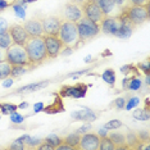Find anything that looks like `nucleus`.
<instances>
[{
    "instance_id": "nucleus-1",
    "label": "nucleus",
    "mask_w": 150,
    "mask_h": 150,
    "mask_svg": "<svg viewBox=\"0 0 150 150\" xmlns=\"http://www.w3.org/2000/svg\"><path fill=\"white\" fill-rule=\"evenodd\" d=\"M23 46H25L27 52L30 64H31L32 68L36 66H40V64L44 63L47 59L45 42H44L42 36H30Z\"/></svg>"
},
{
    "instance_id": "nucleus-2",
    "label": "nucleus",
    "mask_w": 150,
    "mask_h": 150,
    "mask_svg": "<svg viewBox=\"0 0 150 150\" xmlns=\"http://www.w3.org/2000/svg\"><path fill=\"white\" fill-rule=\"evenodd\" d=\"M58 37L60 39V41L63 42V45L66 47L74 49V47L80 44L76 22L67 21V19H62L59 32H58Z\"/></svg>"
},
{
    "instance_id": "nucleus-3",
    "label": "nucleus",
    "mask_w": 150,
    "mask_h": 150,
    "mask_svg": "<svg viewBox=\"0 0 150 150\" xmlns=\"http://www.w3.org/2000/svg\"><path fill=\"white\" fill-rule=\"evenodd\" d=\"M5 59L12 66H27L28 68H32L31 64H30L27 52L23 45L12 44L8 49H5Z\"/></svg>"
},
{
    "instance_id": "nucleus-4",
    "label": "nucleus",
    "mask_w": 150,
    "mask_h": 150,
    "mask_svg": "<svg viewBox=\"0 0 150 150\" xmlns=\"http://www.w3.org/2000/svg\"><path fill=\"white\" fill-rule=\"evenodd\" d=\"M76 26L80 41H87V40L93 39L100 32V27H99L98 23H95L94 21L86 18V17H82L81 19H78L76 22Z\"/></svg>"
},
{
    "instance_id": "nucleus-5",
    "label": "nucleus",
    "mask_w": 150,
    "mask_h": 150,
    "mask_svg": "<svg viewBox=\"0 0 150 150\" xmlns=\"http://www.w3.org/2000/svg\"><path fill=\"white\" fill-rule=\"evenodd\" d=\"M122 12L129 18V21L135 26H140L149 19V6L146 5H126L122 8Z\"/></svg>"
},
{
    "instance_id": "nucleus-6",
    "label": "nucleus",
    "mask_w": 150,
    "mask_h": 150,
    "mask_svg": "<svg viewBox=\"0 0 150 150\" xmlns=\"http://www.w3.org/2000/svg\"><path fill=\"white\" fill-rule=\"evenodd\" d=\"M81 8H82L83 17L94 21L95 23H98V25H100V22L103 21L105 17V14L100 9L99 4L96 1H94V0H83V1L81 3Z\"/></svg>"
},
{
    "instance_id": "nucleus-7",
    "label": "nucleus",
    "mask_w": 150,
    "mask_h": 150,
    "mask_svg": "<svg viewBox=\"0 0 150 150\" xmlns=\"http://www.w3.org/2000/svg\"><path fill=\"white\" fill-rule=\"evenodd\" d=\"M42 37H44V42H45L47 58H57L64 47L63 42L60 41L58 35H44Z\"/></svg>"
},
{
    "instance_id": "nucleus-8",
    "label": "nucleus",
    "mask_w": 150,
    "mask_h": 150,
    "mask_svg": "<svg viewBox=\"0 0 150 150\" xmlns=\"http://www.w3.org/2000/svg\"><path fill=\"white\" fill-rule=\"evenodd\" d=\"M99 144H100V136L96 134H83L80 139V142L77 145V149H83V150H98Z\"/></svg>"
},
{
    "instance_id": "nucleus-9",
    "label": "nucleus",
    "mask_w": 150,
    "mask_h": 150,
    "mask_svg": "<svg viewBox=\"0 0 150 150\" xmlns=\"http://www.w3.org/2000/svg\"><path fill=\"white\" fill-rule=\"evenodd\" d=\"M118 17H119V21H121V26H119V30H118V32L115 36L121 37V39H127V37H129L132 33H134L136 26L129 21V18L126 16L125 12L121 11Z\"/></svg>"
},
{
    "instance_id": "nucleus-10",
    "label": "nucleus",
    "mask_w": 150,
    "mask_h": 150,
    "mask_svg": "<svg viewBox=\"0 0 150 150\" xmlns=\"http://www.w3.org/2000/svg\"><path fill=\"white\" fill-rule=\"evenodd\" d=\"M63 16H64V19H67V21L77 22L78 19H81L83 17L81 4H78L76 1H71L68 4H66L64 11H63Z\"/></svg>"
},
{
    "instance_id": "nucleus-11",
    "label": "nucleus",
    "mask_w": 150,
    "mask_h": 150,
    "mask_svg": "<svg viewBox=\"0 0 150 150\" xmlns=\"http://www.w3.org/2000/svg\"><path fill=\"white\" fill-rule=\"evenodd\" d=\"M119 26H121V21H119V17L115 16V17H104V19L100 22V30L103 31L104 33H108V35H117L118 30H119Z\"/></svg>"
},
{
    "instance_id": "nucleus-12",
    "label": "nucleus",
    "mask_w": 150,
    "mask_h": 150,
    "mask_svg": "<svg viewBox=\"0 0 150 150\" xmlns=\"http://www.w3.org/2000/svg\"><path fill=\"white\" fill-rule=\"evenodd\" d=\"M8 32L11 33L13 44H17V45H25L30 37L28 33L26 32L23 25H13L11 27H8Z\"/></svg>"
},
{
    "instance_id": "nucleus-13",
    "label": "nucleus",
    "mask_w": 150,
    "mask_h": 150,
    "mask_svg": "<svg viewBox=\"0 0 150 150\" xmlns=\"http://www.w3.org/2000/svg\"><path fill=\"white\" fill-rule=\"evenodd\" d=\"M44 35H58L60 28L62 19L58 17H47V18L41 19Z\"/></svg>"
},
{
    "instance_id": "nucleus-14",
    "label": "nucleus",
    "mask_w": 150,
    "mask_h": 150,
    "mask_svg": "<svg viewBox=\"0 0 150 150\" xmlns=\"http://www.w3.org/2000/svg\"><path fill=\"white\" fill-rule=\"evenodd\" d=\"M26 32L28 36H44V30H42V23L41 19L35 18V19H28L23 23Z\"/></svg>"
},
{
    "instance_id": "nucleus-15",
    "label": "nucleus",
    "mask_w": 150,
    "mask_h": 150,
    "mask_svg": "<svg viewBox=\"0 0 150 150\" xmlns=\"http://www.w3.org/2000/svg\"><path fill=\"white\" fill-rule=\"evenodd\" d=\"M86 85H76V86H66L62 90V96H72V98H82L86 94Z\"/></svg>"
},
{
    "instance_id": "nucleus-16",
    "label": "nucleus",
    "mask_w": 150,
    "mask_h": 150,
    "mask_svg": "<svg viewBox=\"0 0 150 150\" xmlns=\"http://www.w3.org/2000/svg\"><path fill=\"white\" fill-rule=\"evenodd\" d=\"M94 1H96L99 6H100V9L103 11V13L107 16H110L112 13L115 11V8H117V5L114 4L113 0H94Z\"/></svg>"
},
{
    "instance_id": "nucleus-17",
    "label": "nucleus",
    "mask_w": 150,
    "mask_h": 150,
    "mask_svg": "<svg viewBox=\"0 0 150 150\" xmlns=\"http://www.w3.org/2000/svg\"><path fill=\"white\" fill-rule=\"evenodd\" d=\"M108 137L114 142V145L117 149H128V146L126 145L125 135L118 134V132H110V135H108Z\"/></svg>"
},
{
    "instance_id": "nucleus-18",
    "label": "nucleus",
    "mask_w": 150,
    "mask_h": 150,
    "mask_svg": "<svg viewBox=\"0 0 150 150\" xmlns=\"http://www.w3.org/2000/svg\"><path fill=\"white\" fill-rule=\"evenodd\" d=\"M49 85V81H44V82H37V83H32V85H27L25 87H21L17 93L18 94H23V93H32V91L40 90V88H44L45 86Z\"/></svg>"
},
{
    "instance_id": "nucleus-19",
    "label": "nucleus",
    "mask_w": 150,
    "mask_h": 150,
    "mask_svg": "<svg viewBox=\"0 0 150 150\" xmlns=\"http://www.w3.org/2000/svg\"><path fill=\"white\" fill-rule=\"evenodd\" d=\"M12 72V64L8 62L6 59L0 62V80H5L11 76Z\"/></svg>"
},
{
    "instance_id": "nucleus-20",
    "label": "nucleus",
    "mask_w": 150,
    "mask_h": 150,
    "mask_svg": "<svg viewBox=\"0 0 150 150\" xmlns=\"http://www.w3.org/2000/svg\"><path fill=\"white\" fill-rule=\"evenodd\" d=\"M12 44H13V40L11 37V33L8 32V30L0 33V47L1 49H8Z\"/></svg>"
},
{
    "instance_id": "nucleus-21",
    "label": "nucleus",
    "mask_w": 150,
    "mask_h": 150,
    "mask_svg": "<svg viewBox=\"0 0 150 150\" xmlns=\"http://www.w3.org/2000/svg\"><path fill=\"white\" fill-rule=\"evenodd\" d=\"M125 139H126V145L128 146V149L129 148L135 149L136 146H137V144L140 142V139L137 137V134H134V132H128V134L125 136Z\"/></svg>"
},
{
    "instance_id": "nucleus-22",
    "label": "nucleus",
    "mask_w": 150,
    "mask_h": 150,
    "mask_svg": "<svg viewBox=\"0 0 150 150\" xmlns=\"http://www.w3.org/2000/svg\"><path fill=\"white\" fill-rule=\"evenodd\" d=\"M99 149L100 150H115L114 142L112 141L108 136H104V137H100V144H99Z\"/></svg>"
},
{
    "instance_id": "nucleus-23",
    "label": "nucleus",
    "mask_w": 150,
    "mask_h": 150,
    "mask_svg": "<svg viewBox=\"0 0 150 150\" xmlns=\"http://www.w3.org/2000/svg\"><path fill=\"white\" fill-rule=\"evenodd\" d=\"M80 139H81V135L78 134V132H74V134H71V135H68L67 137H64L63 141H66L67 144H69L73 149H77V145H78V142H80Z\"/></svg>"
},
{
    "instance_id": "nucleus-24",
    "label": "nucleus",
    "mask_w": 150,
    "mask_h": 150,
    "mask_svg": "<svg viewBox=\"0 0 150 150\" xmlns=\"http://www.w3.org/2000/svg\"><path fill=\"white\" fill-rule=\"evenodd\" d=\"M27 66H12V72H11V76L12 77H19L22 76L23 73L27 72Z\"/></svg>"
},
{
    "instance_id": "nucleus-25",
    "label": "nucleus",
    "mask_w": 150,
    "mask_h": 150,
    "mask_svg": "<svg viewBox=\"0 0 150 150\" xmlns=\"http://www.w3.org/2000/svg\"><path fill=\"white\" fill-rule=\"evenodd\" d=\"M101 77H103V80L109 85H114V82H115V74H114L113 69H107Z\"/></svg>"
},
{
    "instance_id": "nucleus-26",
    "label": "nucleus",
    "mask_w": 150,
    "mask_h": 150,
    "mask_svg": "<svg viewBox=\"0 0 150 150\" xmlns=\"http://www.w3.org/2000/svg\"><path fill=\"white\" fill-rule=\"evenodd\" d=\"M134 117L139 121H148L149 119V110L148 109H137L134 112Z\"/></svg>"
},
{
    "instance_id": "nucleus-27",
    "label": "nucleus",
    "mask_w": 150,
    "mask_h": 150,
    "mask_svg": "<svg viewBox=\"0 0 150 150\" xmlns=\"http://www.w3.org/2000/svg\"><path fill=\"white\" fill-rule=\"evenodd\" d=\"M142 86V82H141V80H139L137 77H131L129 78V81H128V86L127 88L128 90H139L140 87Z\"/></svg>"
},
{
    "instance_id": "nucleus-28",
    "label": "nucleus",
    "mask_w": 150,
    "mask_h": 150,
    "mask_svg": "<svg viewBox=\"0 0 150 150\" xmlns=\"http://www.w3.org/2000/svg\"><path fill=\"white\" fill-rule=\"evenodd\" d=\"M45 141H46L49 145H52L54 149H55L57 146H58V145L60 144V142L63 141V139L58 137V136H55V135H50V136H47V137L45 139Z\"/></svg>"
},
{
    "instance_id": "nucleus-29",
    "label": "nucleus",
    "mask_w": 150,
    "mask_h": 150,
    "mask_svg": "<svg viewBox=\"0 0 150 150\" xmlns=\"http://www.w3.org/2000/svg\"><path fill=\"white\" fill-rule=\"evenodd\" d=\"M0 109L4 114H12L17 110V105L13 104H0Z\"/></svg>"
},
{
    "instance_id": "nucleus-30",
    "label": "nucleus",
    "mask_w": 150,
    "mask_h": 150,
    "mask_svg": "<svg viewBox=\"0 0 150 150\" xmlns=\"http://www.w3.org/2000/svg\"><path fill=\"white\" fill-rule=\"evenodd\" d=\"M121 126H122L121 121H118V119H113V121L108 122V123L104 126V128H107V129H115V128H119Z\"/></svg>"
},
{
    "instance_id": "nucleus-31",
    "label": "nucleus",
    "mask_w": 150,
    "mask_h": 150,
    "mask_svg": "<svg viewBox=\"0 0 150 150\" xmlns=\"http://www.w3.org/2000/svg\"><path fill=\"white\" fill-rule=\"evenodd\" d=\"M139 68H140V69H141L145 74H149V73H150V59H149V58L145 60V62L140 63V64H139Z\"/></svg>"
},
{
    "instance_id": "nucleus-32",
    "label": "nucleus",
    "mask_w": 150,
    "mask_h": 150,
    "mask_svg": "<svg viewBox=\"0 0 150 150\" xmlns=\"http://www.w3.org/2000/svg\"><path fill=\"white\" fill-rule=\"evenodd\" d=\"M131 5H146L150 6V0H127Z\"/></svg>"
},
{
    "instance_id": "nucleus-33",
    "label": "nucleus",
    "mask_w": 150,
    "mask_h": 150,
    "mask_svg": "<svg viewBox=\"0 0 150 150\" xmlns=\"http://www.w3.org/2000/svg\"><path fill=\"white\" fill-rule=\"evenodd\" d=\"M11 119H12V122H14V123H22V122H23V117H22V115H19L17 112L12 113Z\"/></svg>"
},
{
    "instance_id": "nucleus-34",
    "label": "nucleus",
    "mask_w": 150,
    "mask_h": 150,
    "mask_svg": "<svg viewBox=\"0 0 150 150\" xmlns=\"http://www.w3.org/2000/svg\"><path fill=\"white\" fill-rule=\"evenodd\" d=\"M14 12H16V14L17 16H19L21 18H25V8L21 5H14Z\"/></svg>"
},
{
    "instance_id": "nucleus-35",
    "label": "nucleus",
    "mask_w": 150,
    "mask_h": 150,
    "mask_svg": "<svg viewBox=\"0 0 150 150\" xmlns=\"http://www.w3.org/2000/svg\"><path fill=\"white\" fill-rule=\"evenodd\" d=\"M140 103V100H139V98H132V99H129V101H128V104L126 105V108L128 109H131V108H134V107H136Z\"/></svg>"
},
{
    "instance_id": "nucleus-36",
    "label": "nucleus",
    "mask_w": 150,
    "mask_h": 150,
    "mask_svg": "<svg viewBox=\"0 0 150 150\" xmlns=\"http://www.w3.org/2000/svg\"><path fill=\"white\" fill-rule=\"evenodd\" d=\"M55 149H58V150H73V148H72V146H71L69 144H67L66 141H62V142H60L59 145L57 146Z\"/></svg>"
},
{
    "instance_id": "nucleus-37",
    "label": "nucleus",
    "mask_w": 150,
    "mask_h": 150,
    "mask_svg": "<svg viewBox=\"0 0 150 150\" xmlns=\"http://www.w3.org/2000/svg\"><path fill=\"white\" fill-rule=\"evenodd\" d=\"M11 149H14V150H17V149H25V145H23V142H19V141H17V140H16V141L11 145Z\"/></svg>"
},
{
    "instance_id": "nucleus-38",
    "label": "nucleus",
    "mask_w": 150,
    "mask_h": 150,
    "mask_svg": "<svg viewBox=\"0 0 150 150\" xmlns=\"http://www.w3.org/2000/svg\"><path fill=\"white\" fill-rule=\"evenodd\" d=\"M6 30H8V23H6L5 19H1V18H0V33L6 31Z\"/></svg>"
},
{
    "instance_id": "nucleus-39",
    "label": "nucleus",
    "mask_w": 150,
    "mask_h": 150,
    "mask_svg": "<svg viewBox=\"0 0 150 150\" xmlns=\"http://www.w3.org/2000/svg\"><path fill=\"white\" fill-rule=\"evenodd\" d=\"M90 128H91V125H85V126H82L81 128H78L77 132H78L80 135H83V134H86V132H87Z\"/></svg>"
},
{
    "instance_id": "nucleus-40",
    "label": "nucleus",
    "mask_w": 150,
    "mask_h": 150,
    "mask_svg": "<svg viewBox=\"0 0 150 150\" xmlns=\"http://www.w3.org/2000/svg\"><path fill=\"white\" fill-rule=\"evenodd\" d=\"M115 107H117L118 109L123 108V107H125V99H122V98L117 99V100H115Z\"/></svg>"
},
{
    "instance_id": "nucleus-41",
    "label": "nucleus",
    "mask_w": 150,
    "mask_h": 150,
    "mask_svg": "<svg viewBox=\"0 0 150 150\" xmlns=\"http://www.w3.org/2000/svg\"><path fill=\"white\" fill-rule=\"evenodd\" d=\"M27 142H28L30 145H32V146H33V145H39L40 142H41V140L37 139V137H36V139H31V137H30V140H28Z\"/></svg>"
},
{
    "instance_id": "nucleus-42",
    "label": "nucleus",
    "mask_w": 150,
    "mask_h": 150,
    "mask_svg": "<svg viewBox=\"0 0 150 150\" xmlns=\"http://www.w3.org/2000/svg\"><path fill=\"white\" fill-rule=\"evenodd\" d=\"M113 1H114V4L117 6H122V8L127 5V4H126V3H127V0H113Z\"/></svg>"
},
{
    "instance_id": "nucleus-43",
    "label": "nucleus",
    "mask_w": 150,
    "mask_h": 150,
    "mask_svg": "<svg viewBox=\"0 0 150 150\" xmlns=\"http://www.w3.org/2000/svg\"><path fill=\"white\" fill-rule=\"evenodd\" d=\"M39 149H41V150H52V149H54L52 145H49L46 142V144H42V145H39Z\"/></svg>"
},
{
    "instance_id": "nucleus-44",
    "label": "nucleus",
    "mask_w": 150,
    "mask_h": 150,
    "mask_svg": "<svg viewBox=\"0 0 150 150\" xmlns=\"http://www.w3.org/2000/svg\"><path fill=\"white\" fill-rule=\"evenodd\" d=\"M30 140V136L28 135H25V136H22V137H19V139H17V141H19V142H23V144H25V142H27Z\"/></svg>"
},
{
    "instance_id": "nucleus-45",
    "label": "nucleus",
    "mask_w": 150,
    "mask_h": 150,
    "mask_svg": "<svg viewBox=\"0 0 150 150\" xmlns=\"http://www.w3.org/2000/svg\"><path fill=\"white\" fill-rule=\"evenodd\" d=\"M129 69H132V66H129V64H128V66H125V67L121 68V72L122 73H128Z\"/></svg>"
},
{
    "instance_id": "nucleus-46",
    "label": "nucleus",
    "mask_w": 150,
    "mask_h": 150,
    "mask_svg": "<svg viewBox=\"0 0 150 150\" xmlns=\"http://www.w3.org/2000/svg\"><path fill=\"white\" fill-rule=\"evenodd\" d=\"M107 128H101L100 131H99V136H100V137H104V136H108V134H107Z\"/></svg>"
},
{
    "instance_id": "nucleus-47",
    "label": "nucleus",
    "mask_w": 150,
    "mask_h": 150,
    "mask_svg": "<svg viewBox=\"0 0 150 150\" xmlns=\"http://www.w3.org/2000/svg\"><path fill=\"white\" fill-rule=\"evenodd\" d=\"M4 59H5V49H1V47H0V62Z\"/></svg>"
},
{
    "instance_id": "nucleus-48",
    "label": "nucleus",
    "mask_w": 150,
    "mask_h": 150,
    "mask_svg": "<svg viewBox=\"0 0 150 150\" xmlns=\"http://www.w3.org/2000/svg\"><path fill=\"white\" fill-rule=\"evenodd\" d=\"M8 6V1H5V0H0V9H4Z\"/></svg>"
},
{
    "instance_id": "nucleus-49",
    "label": "nucleus",
    "mask_w": 150,
    "mask_h": 150,
    "mask_svg": "<svg viewBox=\"0 0 150 150\" xmlns=\"http://www.w3.org/2000/svg\"><path fill=\"white\" fill-rule=\"evenodd\" d=\"M12 83H13V81H12V80H9V81H5V82L3 83V86H4V87H8V86H11Z\"/></svg>"
},
{
    "instance_id": "nucleus-50",
    "label": "nucleus",
    "mask_w": 150,
    "mask_h": 150,
    "mask_svg": "<svg viewBox=\"0 0 150 150\" xmlns=\"http://www.w3.org/2000/svg\"><path fill=\"white\" fill-rule=\"evenodd\" d=\"M40 109H42V104L40 103V104H36L35 105V112H39Z\"/></svg>"
},
{
    "instance_id": "nucleus-51",
    "label": "nucleus",
    "mask_w": 150,
    "mask_h": 150,
    "mask_svg": "<svg viewBox=\"0 0 150 150\" xmlns=\"http://www.w3.org/2000/svg\"><path fill=\"white\" fill-rule=\"evenodd\" d=\"M128 81H129V78L127 77V78H125V81H123V88H127V86H128Z\"/></svg>"
},
{
    "instance_id": "nucleus-52",
    "label": "nucleus",
    "mask_w": 150,
    "mask_h": 150,
    "mask_svg": "<svg viewBox=\"0 0 150 150\" xmlns=\"http://www.w3.org/2000/svg\"><path fill=\"white\" fill-rule=\"evenodd\" d=\"M33 1H37V0H22L21 4H25V3H33Z\"/></svg>"
},
{
    "instance_id": "nucleus-53",
    "label": "nucleus",
    "mask_w": 150,
    "mask_h": 150,
    "mask_svg": "<svg viewBox=\"0 0 150 150\" xmlns=\"http://www.w3.org/2000/svg\"><path fill=\"white\" fill-rule=\"evenodd\" d=\"M26 107H27V104H26V103H23V104L19 105V108H26Z\"/></svg>"
}]
</instances>
